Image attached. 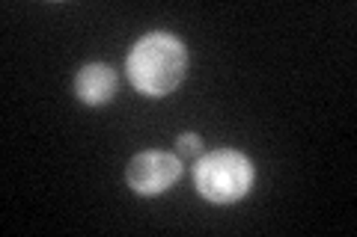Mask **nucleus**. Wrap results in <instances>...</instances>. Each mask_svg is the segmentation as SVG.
<instances>
[{"label":"nucleus","mask_w":357,"mask_h":237,"mask_svg":"<svg viewBox=\"0 0 357 237\" xmlns=\"http://www.w3.org/2000/svg\"><path fill=\"white\" fill-rule=\"evenodd\" d=\"M176 152L182 161H197V157L203 154V140H199L197 133H182V137L176 140Z\"/></svg>","instance_id":"39448f33"},{"label":"nucleus","mask_w":357,"mask_h":237,"mask_svg":"<svg viewBox=\"0 0 357 237\" xmlns=\"http://www.w3.org/2000/svg\"><path fill=\"white\" fill-rule=\"evenodd\" d=\"M128 81L146 98H167L188 74V48L173 33H146L128 54Z\"/></svg>","instance_id":"f257e3e1"},{"label":"nucleus","mask_w":357,"mask_h":237,"mask_svg":"<svg viewBox=\"0 0 357 237\" xmlns=\"http://www.w3.org/2000/svg\"><path fill=\"white\" fill-rule=\"evenodd\" d=\"M178 178H182V157L173 152H140L126 169V181L137 196H161Z\"/></svg>","instance_id":"7ed1b4c3"},{"label":"nucleus","mask_w":357,"mask_h":237,"mask_svg":"<svg viewBox=\"0 0 357 237\" xmlns=\"http://www.w3.org/2000/svg\"><path fill=\"white\" fill-rule=\"evenodd\" d=\"M116 89H119V77L105 63H89L75 74V95L81 104L102 107L107 101H114Z\"/></svg>","instance_id":"20e7f679"},{"label":"nucleus","mask_w":357,"mask_h":237,"mask_svg":"<svg viewBox=\"0 0 357 237\" xmlns=\"http://www.w3.org/2000/svg\"><path fill=\"white\" fill-rule=\"evenodd\" d=\"M253 163L248 154L236 149H218L197 157L194 184L197 193L211 205H232L250 193L253 187Z\"/></svg>","instance_id":"f03ea898"}]
</instances>
